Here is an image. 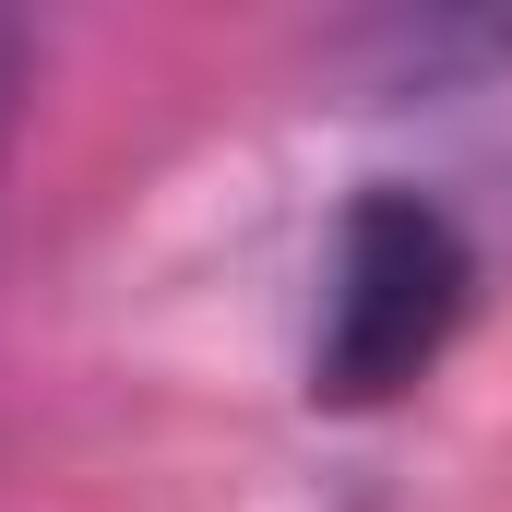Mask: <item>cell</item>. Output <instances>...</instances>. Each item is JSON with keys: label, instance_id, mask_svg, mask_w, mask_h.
<instances>
[{"label": "cell", "instance_id": "6da1fadb", "mask_svg": "<svg viewBox=\"0 0 512 512\" xmlns=\"http://www.w3.org/2000/svg\"><path fill=\"white\" fill-rule=\"evenodd\" d=\"M477 298V251L429 191H358L334 262H322V334H310V393L370 417L393 393H417L441 370V346L465 334Z\"/></svg>", "mask_w": 512, "mask_h": 512}, {"label": "cell", "instance_id": "7a4b0ae2", "mask_svg": "<svg viewBox=\"0 0 512 512\" xmlns=\"http://www.w3.org/2000/svg\"><path fill=\"white\" fill-rule=\"evenodd\" d=\"M24 60H36V48H24V24L0 12V143H12V108H24Z\"/></svg>", "mask_w": 512, "mask_h": 512}]
</instances>
